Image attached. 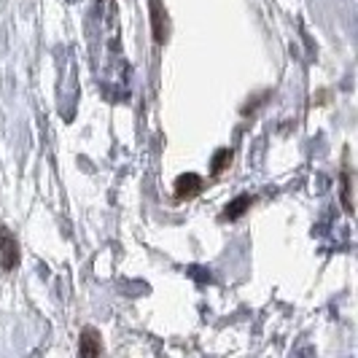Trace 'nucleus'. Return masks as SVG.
Wrapping results in <instances>:
<instances>
[{
  "mask_svg": "<svg viewBox=\"0 0 358 358\" xmlns=\"http://www.w3.org/2000/svg\"><path fill=\"white\" fill-rule=\"evenodd\" d=\"M251 202H253L251 194H243V197L232 199V202L224 208V221H237L240 215H243L245 210H248V208H251Z\"/></svg>",
  "mask_w": 358,
  "mask_h": 358,
  "instance_id": "5",
  "label": "nucleus"
},
{
  "mask_svg": "<svg viewBox=\"0 0 358 358\" xmlns=\"http://www.w3.org/2000/svg\"><path fill=\"white\" fill-rule=\"evenodd\" d=\"M19 267V243L17 237L8 232V227H0V269L14 272Z\"/></svg>",
  "mask_w": 358,
  "mask_h": 358,
  "instance_id": "1",
  "label": "nucleus"
},
{
  "mask_svg": "<svg viewBox=\"0 0 358 358\" xmlns=\"http://www.w3.org/2000/svg\"><path fill=\"white\" fill-rule=\"evenodd\" d=\"M173 192H176V199L197 197L199 192H202V178H199L197 173H183V176H178L176 183H173Z\"/></svg>",
  "mask_w": 358,
  "mask_h": 358,
  "instance_id": "4",
  "label": "nucleus"
},
{
  "mask_svg": "<svg viewBox=\"0 0 358 358\" xmlns=\"http://www.w3.org/2000/svg\"><path fill=\"white\" fill-rule=\"evenodd\" d=\"M229 164H232V148H221V151H215L213 162H210V173H213V176H221Z\"/></svg>",
  "mask_w": 358,
  "mask_h": 358,
  "instance_id": "6",
  "label": "nucleus"
},
{
  "mask_svg": "<svg viewBox=\"0 0 358 358\" xmlns=\"http://www.w3.org/2000/svg\"><path fill=\"white\" fill-rule=\"evenodd\" d=\"M148 14H151V36L154 43H167V8L162 0H148Z\"/></svg>",
  "mask_w": 358,
  "mask_h": 358,
  "instance_id": "2",
  "label": "nucleus"
},
{
  "mask_svg": "<svg viewBox=\"0 0 358 358\" xmlns=\"http://www.w3.org/2000/svg\"><path fill=\"white\" fill-rule=\"evenodd\" d=\"M342 205L348 213H353V202H350V170H342Z\"/></svg>",
  "mask_w": 358,
  "mask_h": 358,
  "instance_id": "7",
  "label": "nucleus"
},
{
  "mask_svg": "<svg viewBox=\"0 0 358 358\" xmlns=\"http://www.w3.org/2000/svg\"><path fill=\"white\" fill-rule=\"evenodd\" d=\"M103 353V337L94 326H87L78 337V356L81 358H100Z\"/></svg>",
  "mask_w": 358,
  "mask_h": 358,
  "instance_id": "3",
  "label": "nucleus"
}]
</instances>
